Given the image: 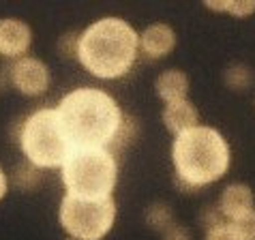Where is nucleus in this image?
Segmentation results:
<instances>
[{
	"label": "nucleus",
	"mask_w": 255,
	"mask_h": 240,
	"mask_svg": "<svg viewBox=\"0 0 255 240\" xmlns=\"http://www.w3.org/2000/svg\"><path fill=\"white\" fill-rule=\"evenodd\" d=\"M56 112L73 150L108 148L123 122V112L114 99L90 86L67 93Z\"/></svg>",
	"instance_id": "1"
},
{
	"label": "nucleus",
	"mask_w": 255,
	"mask_h": 240,
	"mask_svg": "<svg viewBox=\"0 0 255 240\" xmlns=\"http://www.w3.org/2000/svg\"><path fill=\"white\" fill-rule=\"evenodd\" d=\"M172 159L176 169V189L195 193L228 174L232 154L228 139L217 129L197 124L195 129L176 137Z\"/></svg>",
	"instance_id": "2"
},
{
	"label": "nucleus",
	"mask_w": 255,
	"mask_h": 240,
	"mask_svg": "<svg viewBox=\"0 0 255 240\" xmlns=\"http://www.w3.org/2000/svg\"><path fill=\"white\" fill-rule=\"evenodd\" d=\"M139 49V34L120 17H101L80 32L77 60L99 80H116L131 71Z\"/></svg>",
	"instance_id": "3"
},
{
	"label": "nucleus",
	"mask_w": 255,
	"mask_h": 240,
	"mask_svg": "<svg viewBox=\"0 0 255 240\" xmlns=\"http://www.w3.org/2000/svg\"><path fill=\"white\" fill-rule=\"evenodd\" d=\"M17 142L24 161L39 169H56L65 165L71 144L62 131L56 108H41L17 122Z\"/></svg>",
	"instance_id": "4"
},
{
	"label": "nucleus",
	"mask_w": 255,
	"mask_h": 240,
	"mask_svg": "<svg viewBox=\"0 0 255 240\" xmlns=\"http://www.w3.org/2000/svg\"><path fill=\"white\" fill-rule=\"evenodd\" d=\"M62 172V185L75 197H112L118 180L116 157L108 148H82L71 150Z\"/></svg>",
	"instance_id": "5"
},
{
	"label": "nucleus",
	"mask_w": 255,
	"mask_h": 240,
	"mask_svg": "<svg viewBox=\"0 0 255 240\" xmlns=\"http://www.w3.org/2000/svg\"><path fill=\"white\" fill-rule=\"evenodd\" d=\"M58 221L69 238L75 240H103L114 228L116 202L114 197H75L65 195L60 202Z\"/></svg>",
	"instance_id": "6"
},
{
	"label": "nucleus",
	"mask_w": 255,
	"mask_h": 240,
	"mask_svg": "<svg viewBox=\"0 0 255 240\" xmlns=\"http://www.w3.org/2000/svg\"><path fill=\"white\" fill-rule=\"evenodd\" d=\"M11 86L24 97H39L52 84V73L49 67L37 56H22L13 60L9 67Z\"/></svg>",
	"instance_id": "7"
},
{
	"label": "nucleus",
	"mask_w": 255,
	"mask_h": 240,
	"mask_svg": "<svg viewBox=\"0 0 255 240\" xmlns=\"http://www.w3.org/2000/svg\"><path fill=\"white\" fill-rule=\"evenodd\" d=\"M32 45V30L24 19L2 17L0 19V56L9 60H17L28 56Z\"/></svg>",
	"instance_id": "8"
},
{
	"label": "nucleus",
	"mask_w": 255,
	"mask_h": 240,
	"mask_svg": "<svg viewBox=\"0 0 255 240\" xmlns=\"http://www.w3.org/2000/svg\"><path fill=\"white\" fill-rule=\"evenodd\" d=\"M176 47V32L167 24H150L139 34V49L150 60L165 58Z\"/></svg>",
	"instance_id": "9"
},
{
	"label": "nucleus",
	"mask_w": 255,
	"mask_h": 240,
	"mask_svg": "<svg viewBox=\"0 0 255 240\" xmlns=\"http://www.w3.org/2000/svg\"><path fill=\"white\" fill-rule=\"evenodd\" d=\"M163 124L167 126L169 133H174L178 137L200 124V114H197L195 105L189 99L165 103V108H163Z\"/></svg>",
	"instance_id": "10"
},
{
	"label": "nucleus",
	"mask_w": 255,
	"mask_h": 240,
	"mask_svg": "<svg viewBox=\"0 0 255 240\" xmlns=\"http://www.w3.org/2000/svg\"><path fill=\"white\" fill-rule=\"evenodd\" d=\"M217 206L223 213V217L228 219V221H232V219H236L240 215L249 213L251 208H255V195L249 185L234 182V185H228L223 189Z\"/></svg>",
	"instance_id": "11"
},
{
	"label": "nucleus",
	"mask_w": 255,
	"mask_h": 240,
	"mask_svg": "<svg viewBox=\"0 0 255 240\" xmlns=\"http://www.w3.org/2000/svg\"><path fill=\"white\" fill-rule=\"evenodd\" d=\"M154 90L165 103L182 101L189 95V77L180 69H167L154 80Z\"/></svg>",
	"instance_id": "12"
},
{
	"label": "nucleus",
	"mask_w": 255,
	"mask_h": 240,
	"mask_svg": "<svg viewBox=\"0 0 255 240\" xmlns=\"http://www.w3.org/2000/svg\"><path fill=\"white\" fill-rule=\"evenodd\" d=\"M137 135H139V122H137V118H133V116L123 118V122H120V126H118V131H116L114 139L110 142L108 150L116 157L118 152H123L125 148H129L133 142H135Z\"/></svg>",
	"instance_id": "13"
},
{
	"label": "nucleus",
	"mask_w": 255,
	"mask_h": 240,
	"mask_svg": "<svg viewBox=\"0 0 255 240\" xmlns=\"http://www.w3.org/2000/svg\"><path fill=\"white\" fill-rule=\"evenodd\" d=\"M41 172H43V169L34 167L32 163H28V161H22V163H17L15 169H13L11 180L19 191H34V189L43 182V174Z\"/></svg>",
	"instance_id": "14"
},
{
	"label": "nucleus",
	"mask_w": 255,
	"mask_h": 240,
	"mask_svg": "<svg viewBox=\"0 0 255 240\" xmlns=\"http://www.w3.org/2000/svg\"><path fill=\"white\" fill-rule=\"evenodd\" d=\"M146 223L150 225L154 232H161L165 234L167 230H172L176 221H174V210L169 208V204L163 202H154L146 208Z\"/></svg>",
	"instance_id": "15"
},
{
	"label": "nucleus",
	"mask_w": 255,
	"mask_h": 240,
	"mask_svg": "<svg viewBox=\"0 0 255 240\" xmlns=\"http://www.w3.org/2000/svg\"><path fill=\"white\" fill-rule=\"evenodd\" d=\"M204 6L217 13H230L234 17H247L255 13V0H206Z\"/></svg>",
	"instance_id": "16"
},
{
	"label": "nucleus",
	"mask_w": 255,
	"mask_h": 240,
	"mask_svg": "<svg viewBox=\"0 0 255 240\" xmlns=\"http://www.w3.org/2000/svg\"><path fill=\"white\" fill-rule=\"evenodd\" d=\"M223 82H225V86L232 88V90H247V88L253 86L255 77H253L251 67L236 62V65H230L228 69H225Z\"/></svg>",
	"instance_id": "17"
},
{
	"label": "nucleus",
	"mask_w": 255,
	"mask_h": 240,
	"mask_svg": "<svg viewBox=\"0 0 255 240\" xmlns=\"http://www.w3.org/2000/svg\"><path fill=\"white\" fill-rule=\"evenodd\" d=\"M228 225L236 240H255V208L232 219V221H228Z\"/></svg>",
	"instance_id": "18"
},
{
	"label": "nucleus",
	"mask_w": 255,
	"mask_h": 240,
	"mask_svg": "<svg viewBox=\"0 0 255 240\" xmlns=\"http://www.w3.org/2000/svg\"><path fill=\"white\" fill-rule=\"evenodd\" d=\"M223 221H228V219L223 217L219 206H204V210L200 213V223H202L204 230H210V228H215V225L223 223Z\"/></svg>",
	"instance_id": "19"
},
{
	"label": "nucleus",
	"mask_w": 255,
	"mask_h": 240,
	"mask_svg": "<svg viewBox=\"0 0 255 240\" xmlns=\"http://www.w3.org/2000/svg\"><path fill=\"white\" fill-rule=\"evenodd\" d=\"M77 47H80V34L77 32H67L62 34L58 41V49L67 58H77Z\"/></svg>",
	"instance_id": "20"
},
{
	"label": "nucleus",
	"mask_w": 255,
	"mask_h": 240,
	"mask_svg": "<svg viewBox=\"0 0 255 240\" xmlns=\"http://www.w3.org/2000/svg\"><path fill=\"white\" fill-rule=\"evenodd\" d=\"M206 240H236V238H234L228 221H223V223L215 225V228L206 230Z\"/></svg>",
	"instance_id": "21"
},
{
	"label": "nucleus",
	"mask_w": 255,
	"mask_h": 240,
	"mask_svg": "<svg viewBox=\"0 0 255 240\" xmlns=\"http://www.w3.org/2000/svg\"><path fill=\"white\" fill-rule=\"evenodd\" d=\"M163 240H191V232L182 225H174L172 230H167L163 234Z\"/></svg>",
	"instance_id": "22"
},
{
	"label": "nucleus",
	"mask_w": 255,
	"mask_h": 240,
	"mask_svg": "<svg viewBox=\"0 0 255 240\" xmlns=\"http://www.w3.org/2000/svg\"><path fill=\"white\" fill-rule=\"evenodd\" d=\"M6 191H9V176H6V172L0 167V202L4 200Z\"/></svg>",
	"instance_id": "23"
},
{
	"label": "nucleus",
	"mask_w": 255,
	"mask_h": 240,
	"mask_svg": "<svg viewBox=\"0 0 255 240\" xmlns=\"http://www.w3.org/2000/svg\"><path fill=\"white\" fill-rule=\"evenodd\" d=\"M11 84V77H9V69H0V90L6 88Z\"/></svg>",
	"instance_id": "24"
},
{
	"label": "nucleus",
	"mask_w": 255,
	"mask_h": 240,
	"mask_svg": "<svg viewBox=\"0 0 255 240\" xmlns=\"http://www.w3.org/2000/svg\"><path fill=\"white\" fill-rule=\"evenodd\" d=\"M65 240H75V238H65Z\"/></svg>",
	"instance_id": "25"
}]
</instances>
